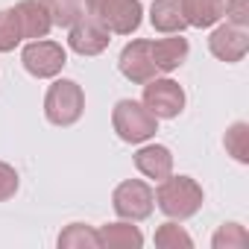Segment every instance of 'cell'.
<instances>
[{
    "label": "cell",
    "instance_id": "6da1fadb",
    "mask_svg": "<svg viewBox=\"0 0 249 249\" xmlns=\"http://www.w3.org/2000/svg\"><path fill=\"white\" fill-rule=\"evenodd\" d=\"M202 199H205V194H202L199 182L191 179V176H173L170 173L156 188V202H159V208L170 220H188V217H194L202 208Z\"/></svg>",
    "mask_w": 249,
    "mask_h": 249
},
{
    "label": "cell",
    "instance_id": "7a4b0ae2",
    "mask_svg": "<svg viewBox=\"0 0 249 249\" xmlns=\"http://www.w3.org/2000/svg\"><path fill=\"white\" fill-rule=\"evenodd\" d=\"M111 126L120 141L144 144L159 132V117L138 100H120L111 111Z\"/></svg>",
    "mask_w": 249,
    "mask_h": 249
},
{
    "label": "cell",
    "instance_id": "3957f363",
    "mask_svg": "<svg viewBox=\"0 0 249 249\" xmlns=\"http://www.w3.org/2000/svg\"><path fill=\"white\" fill-rule=\"evenodd\" d=\"M85 12L97 18L108 33L117 36H132L141 27L144 6L141 0H85Z\"/></svg>",
    "mask_w": 249,
    "mask_h": 249
},
{
    "label": "cell",
    "instance_id": "277c9868",
    "mask_svg": "<svg viewBox=\"0 0 249 249\" xmlns=\"http://www.w3.org/2000/svg\"><path fill=\"white\" fill-rule=\"evenodd\" d=\"M82 111H85V94H82L79 82H73V79H56L47 88L44 114H47L50 123H56V126H73V123L82 117Z\"/></svg>",
    "mask_w": 249,
    "mask_h": 249
},
{
    "label": "cell",
    "instance_id": "5b68a950",
    "mask_svg": "<svg viewBox=\"0 0 249 249\" xmlns=\"http://www.w3.org/2000/svg\"><path fill=\"white\" fill-rule=\"evenodd\" d=\"M111 205H114V211H117L123 220L138 223V220H147V217L153 214V208H156V194H153V188H150L147 182H141V179H126V182H120V185L114 188Z\"/></svg>",
    "mask_w": 249,
    "mask_h": 249
},
{
    "label": "cell",
    "instance_id": "8992f818",
    "mask_svg": "<svg viewBox=\"0 0 249 249\" xmlns=\"http://www.w3.org/2000/svg\"><path fill=\"white\" fill-rule=\"evenodd\" d=\"M21 62L27 68V73L38 76V79H53L62 73V68L68 65V53L59 41H44V38H36L24 47L21 53Z\"/></svg>",
    "mask_w": 249,
    "mask_h": 249
},
{
    "label": "cell",
    "instance_id": "52a82bcc",
    "mask_svg": "<svg viewBox=\"0 0 249 249\" xmlns=\"http://www.w3.org/2000/svg\"><path fill=\"white\" fill-rule=\"evenodd\" d=\"M144 106L156 114V117H179L185 108V91L179 82L173 79H159L153 76L150 82H144Z\"/></svg>",
    "mask_w": 249,
    "mask_h": 249
},
{
    "label": "cell",
    "instance_id": "ba28073f",
    "mask_svg": "<svg viewBox=\"0 0 249 249\" xmlns=\"http://www.w3.org/2000/svg\"><path fill=\"white\" fill-rule=\"evenodd\" d=\"M117 68H120V73L126 76L129 82H138V85L150 82L159 73V68L153 62V41H147V38L129 41L126 47H123V53H120Z\"/></svg>",
    "mask_w": 249,
    "mask_h": 249
},
{
    "label": "cell",
    "instance_id": "9c48e42d",
    "mask_svg": "<svg viewBox=\"0 0 249 249\" xmlns=\"http://www.w3.org/2000/svg\"><path fill=\"white\" fill-rule=\"evenodd\" d=\"M111 41V33L91 15H82L76 24H71V36H68V44L73 53L79 56H100Z\"/></svg>",
    "mask_w": 249,
    "mask_h": 249
},
{
    "label": "cell",
    "instance_id": "30bf717a",
    "mask_svg": "<svg viewBox=\"0 0 249 249\" xmlns=\"http://www.w3.org/2000/svg\"><path fill=\"white\" fill-rule=\"evenodd\" d=\"M208 50L220 59V62H240L249 50V33L246 27H234V24H223L211 33L208 38Z\"/></svg>",
    "mask_w": 249,
    "mask_h": 249
},
{
    "label": "cell",
    "instance_id": "8fae6325",
    "mask_svg": "<svg viewBox=\"0 0 249 249\" xmlns=\"http://www.w3.org/2000/svg\"><path fill=\"white\" fill-rule=\"evenodd\" d=\"M135 167H138L147 179L161 182V179H167V176L173 173V156H170V150L161 147V144H147V147H141V150L135 153Z\"/></svg>",
    "mask_w": 249,
    "mask_h": 249
},
{
    "label": "cell",
    "instance_id": "7c38bea8",
    "mask_svg": "<svg viewBox=\"0 0 249 249\" xmlns=\"http://www.w3.org/2000/svg\"><path fill=\"white\" fill-rule=\"evenodd\" d=\"M15 12H18L24 38H33V41L44 38L50 33V27H53V21H50V15H47L41 0H21V3L15 6Z\"/></svg>",
    "mask_w": 249,
    "mask_h": 249
},
{
    "label": "cell",
    "instance_id": "4fadbf2b",
    "mask_svg": "<svg viewBox=\"0 0 249 249\" xmlns=\"http://www.w3.org/2000/svg\"><path fill=\"white\" fill-rule=\"evenodd\" d=\"M100 246L103 249H138L144 243V234L138 226H132V220L126 223H106L97 229Z\"/></svg>",
    "mask_w": 249,
    "mask_h": 249
},
{
    "label": "cell",
    "instance_id": "5bb4252c",
    "mask_svg": "<svg viewBox=\"0 0 249 249\" xmlns=\"http://www.w3.org/2000/svg\"><path fill=\"white\" fill-rule=\"evenodd\" d=\"M188 50H191L188 47V38H182V33H173L167 38L153 41V62H156L159 71L170 73V71H176L188 59Z\"/></svg>",
    "mask_w": 249,
    "mask_h": 249
},
{
    "label": "cell",
    "instance_id": "9a60e30c",
    "mask_svg": "<svg viewBox=\"0 0 249 249\" xmlns=\"http://www.w3.org/2000/svg\"><path fill=\"white\" fill-rule=\"evenodd\" d=\"M179 6H182L185 24L196 30L214 27L223 18V0H179Z\"/></svg>",
    "mask_w": 249,
    "mask_h": 249
},
{
    "label": "cell",
    "instance_id": "2e32d148",
    "mask_svg": "<svg viewBox=\"0 0 249 249\" xmlns=\"http://www.w3.org/2000/svg\"><path fill=\"white\" fill-rule=\"evenodd\" d=\"M150 24H153L159 33H167V36L182 33V30L188 27L179 0H156L153 9H150Z\"/></svg>",
    "mask_w": 249,
    "mask_h": 249
},
{
    "label": "cell",
    "instance_id": "e0dca14e",
    "mask_svg": "<svg viewBox=\"0 0 249 249\" xmlns=\"http://www.w3.org/2000/svg\"><path fill=\"white\" fill-rule=\"evenodd\" d=\"M50 21L56 27H71L76 24L82 15H85V6H82V0H41Z\"/></svg>",
    "mask_w": 249,
    "mask_h": 249
},
{
    "label": "cell",
    "instance_id": "ac0fdd59",
    "mask_svg": "<svg viewBox=\"0 0 249 249\" xmlns=\"http://www.w3.org/2000/svg\"><path fill=\"white\" fill-rule=\"evenodd\" d=\"M59 246L62 249H100V237L91 226L85 223H71L62 234H59Z\"/></svg>",
    "mask_w": 249,
    "mask_h": 249
},
{
    "label": "cell",
    "instance_id": "d6986e66",
    "mask_svg": "<svg viewBox=\"0 0 249 249\" xmlns=\"http://www.w3.org/2000/svg\"><path fill=\"white\" fill-rule=\"evenodd\" d=\"M21 41H24V33H21L18 12L15 9H3L0 12V53L15 50Z\"/></svg>",
    "mask_w": 249,
    "mask_h": 249
},
{
    "label": "cell",
    "instance_id": "ffe728a7",
    "mask_svg": "<svg viewBox=\"0 0 249 249\" xmlns=\"http://www.w3.org/2000/svg\"><path fill=\"white\" fill-rule=\"evenodd\" d=\"M156 246L159 249H179V246L188 249V246H194V240L179 223H161L156 229Z\"/></svg>",
    "mask_w": 249,
    "mask_h": 249
},
{
    "label": "cell",
    "instance_id": "44dd1931",
    "mask_svg": "<svg viewBox=\"0 0 249 249\" xmlns=\"http://www.w3.org/2000/svg\"><path fill=\"white\" fill-rule=\"evenodd\" d=\"M226 150L237 161H243V164L249 161V126H246L243 120H237V123L229 126V132H226Z\"/></svg>",
    "mask_w": 249,
    "mask_h": 249
},
{
    "label": "cell",
    "instance_id": "7402d4cb",
    "mask_svg": "<svg viewBox=\"0 0 249 249\" xmlns=\"http://www.w3.org/2000/svg\"><path fill=\"white\" fill-rule=\"evenodd\" d=\"M211 243H214V249H243V246H249V234L243 226L226 223V226H220V231L214 234Z\"/></svg>",
    "mask_w": 249,
    "mask_h": 249
},
{
    "label": "cell",
    "instance_id": "603a6c76",
    "mask_svg": "<svg viewBox=\"0 0 249 249\" xmlns=\"http://www.w3.org/2000/svg\"><path fill=\"white\" fill-rule=\"evenodd\" d=\"M223 15L234 27H249V0H223Z\"/></svg>",
    "mask_w": 249,
    "mask_h": 249
},
{
    "label": "cell",
    "instance_id": "cb8c5ba5",
    "mask_svg": "<svg viewBox=\"0 0 249 249\" xmlns=\"http://www.w3.org/2000/svg\"><path fill=\"white\" fill-rule=\"evenodd\" d=\"M18 194V173L12 164L0 161V202H6Z\"/></svg>",
    "mask_w": 249,
    "mask_h": 249
}]
</instances>
